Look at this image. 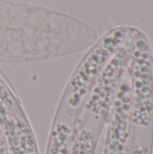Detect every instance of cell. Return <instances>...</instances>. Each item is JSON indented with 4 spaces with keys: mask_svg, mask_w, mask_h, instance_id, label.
Here are the masks:
<instances>
[{
    "mask_svg": "<svg viewBox=\"0 0 153 154\" xmlns=\"http://www.w3.org/2000/svg\"><path fill=\"white\" fill-rule=\"evenodd\" d=\"M101 154H128L132 139V96L128 71L123 79L106 121Z\"/></svg>",
    "mask_w": 153,
    "mask_h": 154,
    "instance_id": "obj_5",
    "label": "cell"
},
{
    "mask_svg": "<svg viewBox=\"0 0 153 154\" xmlns=\"http://www.w3.org/2000/svg\"><path fill=\"white\" fill-rule=\"evenodd\" d=\"M153 132L133 129L128 154H152Z\"/></svg>",
    "mask_w": 153,
    "mask_h": 154,
    "instance_id": "obj_7",
    "label": "cell"
},
{
    "mask_svg": "<svg viewBox=\"0 0 153 154\" xmlns=\"http://www.w3.org/2000/svg\"><path fill=\"white\" fill-rule=\"evenodd\" d=\"M133 129L153 132V56L146 36L137 29L128 69Z\"/></svg>",
    "mask_w": 153,
    "mask_h": 154,
    "instance_id": "obj_2",
    "label": "cell"
},
{
    "mask_svg": "<svg viewBox=\"0 0 153 154\" xmlns=\"http://www.w3.org/2000/svg\"><path fill=\"white\" fill-rule=\"evenodd\" d=\"M0 128L10 154L39 152L37 140L23 105L0 69Z\"/></svg>",
    "mask_w": 153,
    "mask_h": 154,
    "instance_id": "obj_4",
    "label": "cell"
},
{
    "mask_svg": "<svg viewBox=\"0 0 153 154\" xmlns=\"http://www.w3.org/2000/svg\"><path fill=\"white\" fill-rule=\"evenodd\" d=\"M132 30L133 28L124 26L114 28L91 47L73 71L58 109L72 118L78 117L99 73L115 52L125 42Z\"/></svg>",
    "mask_w": 153,
    "mask_h": 154,
    "instance_id": "obj_1",
    "label": "cell"
},
{
    "mask_svg": "<svg viewBox=\"0 0 153 154\" xmlns=\"http://www.w3.org/2000/svg\"><path fill=\"white\" fill-rule=\"evenodd\" d=\"M29 154H40V152H32V153H29Z\"/></svg>",
    "mask_w": 153,
    "mask_h": 154,
    "instance_id": "obj_9",
    "label": "cell"
},
{
    "mask_svg": "<svg viewBox=\"0 0 153 154\" xmlns=\"http://www.w3.org/2000/svg\"><path fill=\"white\" fill-rule=\"evenodd\" d=\"M76 119L56 110L49 134L46 154H69L75 133Z\"/></svg>",
    "mask_w": 153,
    "mask_h": 154,
    "instance_id": "obj_6",
    "label": "cell"
},
{
    "mask_svg": "<svg viewBox=\"0 0 153 154\" xmlns=\"http://www.w3.org/2000/svg\"><path fill=\"white\" fill-rule=\"evenodd\" d=\"M135 30L133 28L125 42L103 68L78 116L106 124L117 89L129 69Z\"/></svg>",
    "mask_w": 153,
    "mask_h": 154,
    "instance_id": "obj_3",
    "label": "cell"
},
{
    "mask_svg": "<svg viewBox=\"0 0 153 154\" xmlns=\"http://www.w3.org/2000/svg\"><path fill=\"white\" fill-rule=\"evenodd\" d=\"M101 138H102V137H101ZM96 154H101V140H100V143H99L98 147H97V149H96Z\"/></svg>",
    "mask_w": 153,
    "mask_h": 154,
    "instance_id": "obj_8",
    "label": "cell"
}]
</instances>
